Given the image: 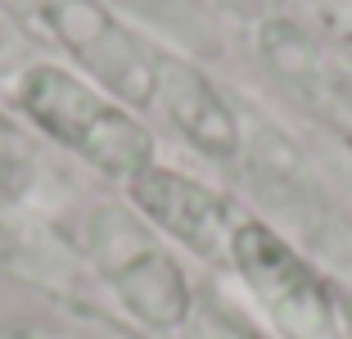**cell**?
<instances>
[{
  "instance_id": "obj_1",
  "label": "cell",
  "mask_w": 352,
  "mask_h": 339,
  "mask_svg": "<svg viewBox=\"0 0 352 339\" xmlns=\"http://www.w3.org/2000/svg\"><path fill=\"white\" fill-rule=\"evenodd\" d=\"M19 109L50 141H59L63 150H73L77 158L109 176L131 181L154 167V136L140 127V118L68 68L54 63L28 68L19 82Z\"/></svg>"
},
{
  "instance_id": "obj_2",
  "label": "cell",
  "mask_w": 352,
  "mask_h": 339,
  "mask_svg": "<svg viewBox=\"0 0 352 339\" xmlns=\"http://www.w3.org/2000/svg\"><path fill=\"white\" fill-rule=\"evenodd\" d=\"M226 263L258 298L280 339H348L339 289L307 258L258 217H239Z\"/></svg>"
},
{
  "instance_id": "obj_3",
  "label": "cell",
  "mask_w": 352,
  "mask_h": 339,
  "mask_svg": "<svg viewBox=\"0 0 352 339\" xmlns=\"http://www.w3.org/2000/svg\"><path fill=\"white\" fill-rule=\"evenodd\" d=\"M91 254L104 285L122 298V308L135 312L149 330H181L195 308L186 271L176 258L135 222L126 208H95L91 217Z\"/></svg>"
},
{
  "instance_id": "obj_4",
  "label": "cell",
  "mask_w": 352,
  "mask_h": 339,
  "mask_svg": "<svg viewBox=\"0 0 352 339\" xmlns=\"http://www.w3.org/2000/svg\"><path fill=\"white\" fill-rule=\"evenodd\" d=\"M36 14L63 41V50H73L109 86V95H122L131 104L154 100V50H145V41L135 32H126L104 5H95V0H41Z\"/></svg>"
},
{
  "instance_id": "obj_5",
  "label": "cell",
  "mask_w": 352,
  "mask_h": 339,
  "mask_svg": "<svg viewBox=\"0 0 352 339\" xmlns=\"http://www.w3.org/2000/svg\"><path fill=\"white\" fill-rule=\"evenodd\" d=\"M131 204L140 217L163 231V236L181 240L186 249L204 258H226L230 236L239 226V213L226 195L208 190L204 181L186 172H172V167H145L140 176H131Z\"/></svg>"
},
{
  "instance_id": "obj_6",
  "label": "cell",
  "mask_w": 352,
  "mask_h": 339,
  "mask_svg": "<svg viewBox=\"0 0 352 339\" xmlns=\"http://www.w3.org/2000/svg\"><path fill=\"white\" fill-rule=\"evenodd\" d=\"M258 50L267 68L289 86L316 118L352 136V63H343L334 50H325L302 23L267 19L258 28Z\"/></svg>"
},
{
  "instance_id": "obj_7",
  "label": "cell",
  "mask_w": 352,
  "mask_h": 339,
  "mask_svg": "<svg viewBox=\"0 0 352 339\" xmlns=\"http://www.w3.org/2000/svg\"><path fill=\"white\" fill-rule=\"evenodd\" d=\"M154 100L172 118V127L186 136L208 158H235L239 154V118L221 91L208 82L190 59L154 50Z\"/></svg>"
},
{
  "instance_id": "obj_8",
  "label": "cell",
  "mask_w": 352,
  "mask_h": 339,
  "mask_svg": "<svg viewBox=\"0 0 352 339\" xmlns=\"http://www.w3.org/2000/svg\"><path fill=\"white\" fill-rule=\"evenodd\" d=\"M181 339H258V335L217 303H195L186 326H181Z\"/></svg>"
},
{
  "instance_id": "obj_9",
  "label": "cell",
  "mask_w": 352,
  "mask_h": 339,
  "mask_svg": "<svg viewBox=\"0 0 352 339\" xmlns=\"http://www.w3.org/2000/svg\"><path fill=\"white\" fill-rule=\"evenodd\" d=\"M339 303H343V330L352 339V294H339Z\"/></svg>"
}]
</instances>
